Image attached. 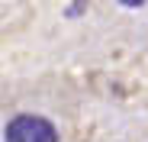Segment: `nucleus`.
<instances>
[{"instance_id":"1","label":"nucleus","mask_w":148,"mask_h":142,"mask_svg":"<svg viewBox=\"0 0 148 142\" xmlns=\"http://www.w3.org/2000/svg\"><path fill=\"white\" fill-rule=\"evenodd\" d=\"M7 142H58V129L45 120V116H32V113H19L7 123L3 132Z\"/></svg>"}]
</instances>
